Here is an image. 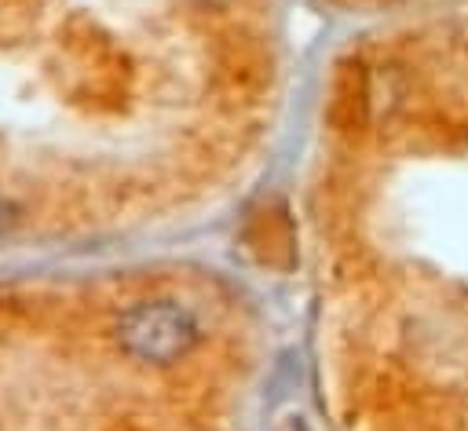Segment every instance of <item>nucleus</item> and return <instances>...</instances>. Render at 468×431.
Returning a JSON list of instances; mask_svg holds the SVG:
<instances>
[{
  "label": "nucleus",
  "mask_w": 468,
  "mask_h": 431,
  "mask_svg": "<svg viewBox=\"0 0 468 431\" xmlns=\"http://www.w3.org/2000/svg\"><path fill=\"white\" fill-rule=\"evenodd\" d=\"M117 340L139 362L172 365L197 343V321L176 300H139L121 314Z\"/></svg>",
  "instance_id": "1"
},
{
  "label": "nucleus",
  "mask_w": 468,
  "mask_h": 431,
  "mask_svg": "<svg viewBox=\"0 0 468 431\" xmlns=\"http://www.w3.org/2000/svg\"><path fill=\"white\" fill-rule=\"evenodd\" d=\"M329 128L344 139H362L369 121H373V80L362 58H344L336 62L333 84H329V102H325Z\"/></svg>",
  "instance_id": "2"
},
{
  "label": "nucleus",
  "mask_w": 468,
  "mask_h": 431,
  "mask_svg": "<svg viewBox=\"0 0 468 431\" xmlns=\"http://www.w3.org/2000/svg\"><path fill=\"white\" fill-rule=\"evenodd\" d=\"M245 245L260 263L289 270L296 263V226L285 205H260L245 223Z\"/></svg>",
  "instance_id": "3"
},
{
  "label": "nucleus",
  "mask_w": 468,
  "mask_h": 431,
  "mask_svg": "<svg viewBox=\"0 0 468 431\" xmlns=\"http://www.w3.org/2000/svg\"><path fill=\"white\" fill-rule=\"evenodd\" d=\"M282 431H311V427H307V420H303L300 413H289V416L282 420Z\"/></svg>",
  "instance_id": "4"
}]
</instances>
